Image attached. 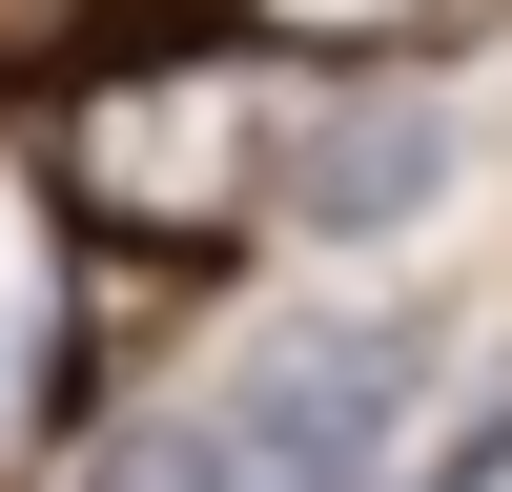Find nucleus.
<instances>
[{"mask_svg":"<svg viewBox=\"0 0 512 492\" xmlns=\"http://www.w3.org/2000/svg\"><path fill=\"white\" fill-rule=\"evenodd\" d=\"M267 41H328V62H390V41H431V0H246Z\"/></svg>","mask_w":512,"mask_h":492,"instance_id":"f03ea898","label":"nucleus"},{"mask_svg":"<svg viewBox=\"0 0 512 492\" xmlns=\"http://www.w3.org/2000/svg\"><path fill=\"white\" fill-rule=\"evenodd\" d=\"M267 185H287V226H328V246L410 226V205L451 185V82L431 62H328L308 103L267 123Z\"/></svg>","mask_w":512,"mask_h":492,"instance_id":"f257e3e1","label":"nucleus"}]
</instances>
